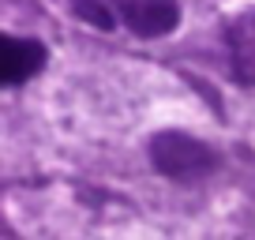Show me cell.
Segmentation results:
<instances>
[{"label":"cell","mask_w":255,"mask_h":240,"mask_svg":"<svg viewBox=\"0 0 255 240\" xmlns=\"http://www.w3.org/2000/svg\"><path fill=\"white\" fill-rule=\"evenodd\" d=\"M68 11L98 34H131L158 41L180 26V0H68Z\"/></svg>","instance_id":"cell-1"},{"label":"cell","mask_w":255,"mask_h":240,"mask_svg":"<svg viewBox=\"0 0 255 240\" xmlns=\"http://www.w3.org/2000/svg\"><path fill=\"white\" fill-rule=\"evenodd\" d=\"M146 158L165 180L173 184H199L210 180L222 165V154L210 143H203L191 131H176V128H161L146 139Z\"/></svg>","instance_id":"cell-2"},{"label":"cell","mask_w":255,"mask_h":240,"mask_svg":"<svg viewBox=\"0 0 255 240\" xmlns=\"http://www.w3.org/2000/svg\"><path fill=\"white\" fill-rule=\"evenodd\" d=\"M45 64H49V45L41 38H19V34L0 38V83L8 90L38 79Z\"/></svg>","instance_id":"cell-3"},{"label":"cell","mask_w":255,"mask_h":240,"mask_svg":"<svg viewBox=\"0 0 255 240\" xmlns=\"http://www.w3.org/2000/svg\"><path fill=\"white\" fill-rule=\"evenodd\" d=\"M225 56H229V72L237 83L255 87V8H244L225 19Z\"/></svg>","instance_id":"cell-4"}]
</instances>
